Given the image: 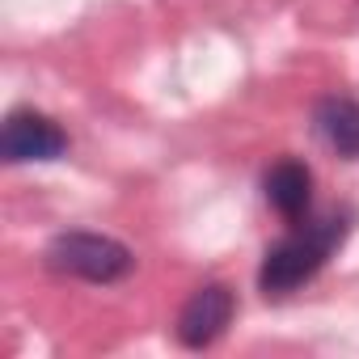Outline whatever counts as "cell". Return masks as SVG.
<instances>
[{
    "mask_svg": "<svg viewBox=\"0 0 359 359\" xmlns=\"http://www.w3.org/2000/svg\"><path fill=\"white\" fill-rule=\"evenodd\" d=\"M233 313H237V296H233V287H224V283H208V287H199V292L182 304V313H177V342L191 346V351L212 346V342L229 330Z\"/></svg>",
    "mask_w": 359,
    "mask_h": 359,
    "instance_id": "277c9868",
    "label": "cell"
},
{
    "mask_svg": "<svg viewBox=\"0 0 359 359\" xmlns=\"http://www.w3.org/2000/svg\"><path fill=\"white\" fill-rule=\"evenodd\" d=\"M262 191H266V203H271L283 220H300V216H309L313 173H309V165H300V161L283 156V161H275V165L266 169Z\"/></svg>",
    "mask_w": 359,
    "mask_h": 359,
    "instance_id": "5b68a950",
    "label": "cell"
},
{
    "mask_svg": "<svg viewBox=\"0 0 359 359\" xmlns=\"http://www.w3.org/2000/svg\"><path fill=\"white\" fill-rule=\"evenodd\" d=\"M68 152V135L55 118L39 114V110H13L0 127V156L9 165H26V161H60Z\"/></svg>",
    "mask_w": 359,
    "mask_h": 359,
    "instance_id": "3957f363",
    "label": "cell"
},
{
    "mask_svg": "<svg viewBox=\"0 0 359 359\" xmlns=\"http://www.w3.org/2000/svg\"><path fill=\"white\" fill-rule=\"evenodd\" d=\"M346 229H351L346 216H325V220H317V224H309V229H300V233L275 241V245L266 250V258H262L258 287H262L266 296H287V292L304 287V283L325 266V258L342 245Z\"/></svg>",
    "mask_w": 359,
    "mask_h": 359,
    "instance_id": "6da1fadb",
    "label": "cell"
},
{
    "mask_svg": "<svg viewBox=\"0 0 359 359\" xmlns=\"http://www.w3.org/2000/svg\"><path fill=\"white\" fill-rule=\"evenodd\" d=\"M47 266L85 283H118L123 275H131L135 254L106 233H60L47 245Z\"/></svg>",
    "mask_w": 359,
    "mask_h": 359,
    "instance_id": "7a4b0ae2",
    "label": "cell"
},
{
    "mask_svg": "<svg viewBox=\"0 0 359 359\" xmlns=\"http://www.w3.org/2000/svg\"><path fill=\"white\" fill-rule=\"evenodd\" d=\"M317 131L338 156H359V102L325 97L317 106Z\"/></svg>",
    "mask_w": 359,
    "mask_h": 359,
    "instance_id": "8992f818",
    "label": "cell"
}]
</instances>
